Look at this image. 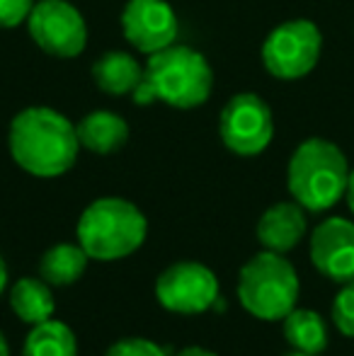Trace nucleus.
<instances>
[{
	"instance_id": "18",
	"label": "nucleus",
	"mask_w": 354,
	"mask_h": 356,
	"mask_svg": "<svg viewBox=\"0 0 354 356\" xmlns=\"http://www.w3.org/2000/svg\"><path fill=\"white\" fill-rule=\"evenodd\" d=\"M22 356H78V339L66 323L49 318L32 325V332L24 339Z\"/></svg>"
},
{
	"instance_id": "9",
	"label": "nucleus",
	"mask_w": 354,
	"mask_h": 356,
	"mask_svg": "<svg viewBox=\"0 0 354 356\" xmlns=\"http://www.w3.org/2000/svg\"><path fill=\"white\" fill-rule=\"evenodd\" d=\"M156 298L170 313H204L216 303L218 279L202 262H175L158 277Z\"/></svg>"
},
{
	"instance_id": "2",
	"label": "nucleus",
	"mask_w": 354,
	"mask_h": 356,
	"mask_svg": "<svg viewBox=\"0 0 354 356\" xmlns=\"http://www.w3.org/2000/svg\"><path fill=\"white\" fill-rule=\"evenodd\" d=\"M214 90V71L209 61L192 47L170 44L151 54L143 66V80L134 90V102H163L175 109H194L209 99Z\"/></svg>"
},
{
	"instance_id": "16",
	"label": "nucleus",
	"mask_w": 354,
	"mask_h": 356,
	"mask_svg": "<svg viewBox=\"0 0 354 356\" xmlns=\"http://www.w3.org/2000/svg\"><path fill=\"white\" fill-rule=\"evenodd\" d=\"M10 308L22 323L39 325L44 320L54 318V293L47 282L24 277L15 282L13 291H10Z\"/></svg>"
},
{
	"instance_id": "5",
	"label": "nucleus",
	"mask_w": 354,
	"mask_h": 356,
	"mask_svg": "<svg viewBox=\"0 0 354 356\" xmlns=\"http://www.w3.org/2000/svg\"><path fill=\"white\" fill-rule=\"evenodd\" d=\"M298 274L284 254L262 250L238 277V298L250 315L260 320H284L298 300Z\"/></svg>"
},
{
	"instance_id": "10",
	"label": "nucleus",
	"mask_w": 354,
	"mask_h": 356,
	"mask_svg": "<svg viewBox=\"0 0 354 356\" xmlns=\"http://www.w3.org/2000/svg\"><path fill=\"white\" fill-rule=\"evenodd\" d=\"M122 32L141 54H156L175 44L177 15L166 0H129L122 10Z\"/></svg>"
},
{
	"instance_id": "24",
	"label": "nucleus",
	"mask_w": 354,
	"mask_h": 356,
	"mask_svg": "<svg viewBox=\"0 0 354 356\" xmlns=\"http://www.w3.org/2000/svg\"><path fill=\"white\" fill-rule=\"evenodd\" d=\"M5 284H8V267H5V259L0 257V293H3Z\"/></svg>"
},
{
	"instance_id": "26",
	"label": "nucleus",
	"mask_w": 354,
	"mask_h": 356,
	"mask_svg": "<svg viewBox=\"0 0 354 356\" xmlns=\"http://www.w3.org/2000/svg\"><path fill=\"white\" fill-rule=\"evenodd\" d=\"M287 356H318V354H303V352H291V354H287Z\"/></svg>"
},
{
	"instance_id": "7",
	"label": "nucleus",
	"mask_w": 354,
	"mask_h": 356,
	"mask_svg": "<svg viewBox=\"0 0 354 356\" xmlns=\"http://www.w3.org/2000/svg\"><path fill=\"white\" fill-rule=\"evenodd\" d=\"M218 131H221L223 145L231 153L243 155V158L260 155L274 136L272 109L255 92L233 95L221 109Z\"/></svg>"
},
{
	"instance_id": "11",
	"label": "nucleus",
	"mask_w": 354,
	"mask_h": 356,
	"mask_svg": "<svg viewBox=\"0 0 354 356\" xmlns=\"http://www.w3.org/2000/svg\"><path fill=\"white\" fill-rule=\"evenodd\" d=\"M311 262L330 282L354 279V223L340 216L323 220L311 235Z\"/></svg>"
},
{
	"instance_id": "14",
	"label": "nucleus",
	"mask_w": 354,
	"mask_h": 356,
	"mask_svg": "<svg viewBox=\"0 0 354 356\" xmlns=\"http://www.w3.org/2000/svg\"><path fill=\"white\" fill-rule=\"evenodd\" d=\"M92 80L107 95H134L143 80V66L127 51H107L95 61Z\"/></svg>"
},
{
	"instance_id": "20",
	"label": "nucleus",
	"mask_w": 354,
	"mask_h": 356,
	"mask_svg": "<svg viewBox=\"0 0 354 356\" xmlns=\"http://www.w3.org/2000/svg\"><path fill=\"white\" fill-rule=\"evenodd\" d=\"M104 356H170L168 349H163L161 344L151 342V339L143 337H127L114 342L112 347L107 349Z\"/></svg>"
},
{
	"instance_id": "4",
	"label": "nucleus",
	"mask_w": 354,
	"mask_h": 356,
	"mask_svg": "<svg viewBox=\"0 0 354 356\" xmlns=\"http://www.w3.org/2000/svg\"><path fill=\"white\" fill-rule=\"evenodd\" d=\"M148 220L136 204L119 197L92 202L78 220V243L90 259L112 262L134 254L143 245Z\"/></svg>"
},
{
	"instance_id": "21",
	"label": "nucleus",
	"mask_w": 354,
	"mask_h": 356,
	"mask_svg": "<svg viewBox=\"0 0 354 356\" xmlns=\"http://www.w3.org/2000/svg\"><path fill=\"white\" fill-rule=\"evenodd\" d=\"M37 0H0V29H13L27 22Z\"/></svg>"
},
{
	"instance_id": "22",
	"label": "nucleus",
	"mask_w": 354,
	"mask_h": 356,
	"mask_svg": "<svg viewBox=\"0 0 354 356\" xmlns=\"http://www.w3.org/2000/svg\"><path fill=\"white\" fill-rule=\"evenodd\" d=\"M175 356H216V354L204 347H187V349H182V352H177Z\"/></svg>"
},
{
	"instance_id": "3",
	"label": "nucleus",
	"mask_w": 354,
	"mask_h": 356,
	"mask_svg": "<svg viewBox=\"0 0 354 356\" xmlns=\"http://www.w3.org/2000/svg\"><path fill=\"white\" fill-rule=\"evenodd\" d=\"M350 172V163L340 145L328 138H308L289 160L287 184L293 202L306 211L321 213L345 197Z\"/></svg>"
},
{
	"instance_id": "23",
	"label": "nucleus",
	"mask_w": 354,
	"mask_h": 356,
	"mask_svg": "<svg viewBox=\"0 0 354 356\" xmlns=\"http://www.w3.org/2000/svg\"><path fill=\"white\" fill-rule=\"evenodd\" d=\"M345 197H347V204H350V211L354 213V170L350 172V182H347V192H345Z\"/></svg>"
},
{
	"instance_id": "6",
	"label": "nucleus",
	"mask_w": 354,
	"mask_h": 356,
	"mask_svg": "<svg viewBox=\"0 0 354 356\" xmlns=\"http://www.w3.org/2000/svg\"><path fill=\"white\" fill-rule=\"evenodd\" d=\"M323 34L311 19H289L274 27L262 44V63L279 80H298L321 61Z\"/></svg>"
},
{
	"instance_id": "25",
	"label": "nucleus",
	"mask_w": 354,
	"mask_h": 356,
	"mask_svg": "<svg viewBox=\"0 0 354 356\" xmlns=\"http://www.w3.org/2000/svg\"><path fill=\"white\" fill-rule=\"evenodd\" d=\"M0 356H10L8 339H5V334H3V332H0Z\"/></svg>"
},
{
	"instance_id": "8",
	"label": "nucleus",
	"mask_w": 354,
	"mask_h": 356,
	"mask_svg": "<svg viewBox=\"0 0 354 356\" xmlns=\"http://www.w3.org/2000/svg\"><path fill=\"white\" fill-rule=\"evenodd\" d=\"M27 29L42 51L58 58L81 56L88 44L86 19L66 0H37L27 17Z\"/></svg>"
},
{
	"instance_id": "13",
	"label": "nucleus",
	"mask_w": 354,
	"mask_h": 356,
	"mask_svg": "<svg viewBox=\"0 0 354 356\" xmlns=\"http://www.w3.org/2000/svg\"><path fill=\"white\" fill-rule=\"evenodd\" d=\"M76 131L83 148L99 155L114 153V150H119L129 141V124L119 114L107 112V109H97V112L86 114L78 122Z\"/></svg>"
},
{
	"instance_id": "12",
	"label": "nucleus",
	"mask_w": 354,
	"mask_h": 356,
	"mask_svg": "<svg viewBox=\"0 0 354 356\" xmlns=\"http://www.w3.org/2000/svg\"><path fill=\"white\" fill-rule=\"evenodd\" d=\"M306 235V209L296 202H279L257 220V240L265 250L287 254Z\"/></svg>"
},
{
	"instance_id": "1",
	"label": "nucleus",
	"mask_w": 354,
	"mask_h": 356,
	"mask_svg": "<svg viewBox=\"0 0 354 356\" xmlns=\"http://www.w3.org/2000/svg\"><path fill=\"white\" fill-rule=\"evenodd\" d=\"M13 160L34 177H58L76 165L81 141L61 112L29 107L15 114L8 134Z\"/></svg>"
},
{
	"instance_id": "19",
	"label": "nucleus",
	"mask_w": 354,
	"mask_h": 356,
	"mask_svg": "<svg viewBox=\"0 0 354 356\" xmlns=\"http://www.w3.org/2000/svg\"><path fill=\"white\" fill-rule=\"evenodd\" d=\"M332 323L345 337H354V279L342 284L332 300Z\"/></svg>"
},
{
	"instance_id": "15",
	"label": "nucleus",
	"mask_w": 354,
	"mask_h": 356,
	"mask_svg": "<svg viewBox=\"0 0 354 356\" xmlns=\"http://www.w3.org/2000/svg\"><path fill=\"white\" fill-rule=\"evenodd\" d=\"M90 254L83 250V245L58 243L44 252L39 262V274L49 286H71L86 274Z\"/></svg>"
},
{
	"instance_id": "17",
	"label": "nucleus",
	"mask_w": 354,
	"mask_h": 356,
	"mask_svg": "<svg viewBox=\"0 0 354 356\" xmlns=\"http://www.w3.org/2000/svg\"><path fill=\"white\" fill-rule=\"evenodd\" d=\"M282 323H284V337L293 347V352L321 354L328 347L325 320L316 310L293 308Z\"/></svg>"
}]
</instances>
